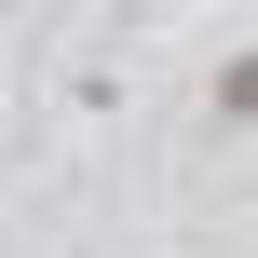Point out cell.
I'll use <instances>...</instances> for the list:
<instances>
[{"instance_id":"obj_1","label":"cell","mask_w":258,"mask_h":258,"mask_svg":"<svg viewBox=\"0 0 258 258\" xmlns=\"http://www.w3.org/2000/svg\"><path fill=\"white\" fill-rule=\"evenodd\" d=\"M122 95H136V82H122V54H68V68H54V109H68L82 136H95V122H122Z\"/></svg>"},{"instance_id":"obj_2","label":"cell","mask_w":258,"mask_h":258,"mask_svg":"<svg viewBox=\"0 0 258 258\" xmlns=\"http://www.w3.org/2000/svg\"><path fill=\"white\" fill-rule=\"evenodd\" d=\"M204 122H218V136L258 122V41H218V68H204Z\"/></svg>"},{"instance_id":"obj_3","label":"cell","mask_w":258,"mask_h":258,"mask_svg":"<svg viewBox=\"0 0 258 258\" xmlns=\"http://www.w3.org/2000/svg\"><path fill=\"white\" fill-rule=\"evenodd\" d=\"M0 109H14V68H0Z\"/></svg>"}]
</instances>
